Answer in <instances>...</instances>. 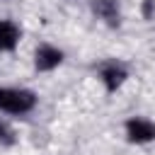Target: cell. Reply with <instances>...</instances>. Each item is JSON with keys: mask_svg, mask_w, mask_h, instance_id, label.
Listing matches in <instances>:
<instances>
[{"mask_svg": "<svg viewBox=\"0 0 155 155\" xmlns=\"http://www.w3.org/2000/svg\"><path fill=\"white\" fill-rule=\"evenodd\" d=\"M61 61H63V53L53 46H41L36 51V68L39 70H53Z\"/></svg>", "mask_w": 155, "mask_h": 155, "instance_id": "3957f363", "label": "cell"}, {"mask_svg": "<svg viewBox=\"0 0 155 155\" xmlns=\"http://www.w3.org/2000/svg\"><path fill=\"white\" fill-rule=\"evenodd\" d=\"M36 104V97L29 90H12V87H0V109L10 114H24Z\"/></svg>", "mask_w": 155, "mask_h": 155, "instance_id": "6da1fadb", "label": "cell"}, {"mask_svg": "<svg viewBox=\"0 0 155 155\" xmlns=\"http://www.w3.org/2000/svg\"><path fill=\"white\" fill-rule=\"evenodd\" d=\"M19 41V29L12 22L0 19V51H12Z\"/></svg>", "mask_w": 155, "mask_h": 155, "instance_id": "5b68a950", "label": "cell"}, {"mask_svg": "<svg viewBox=\"0 0 155 155\" xmlns=\"http://www.w3.org/2000/svg\"><path fill=\"white\" fill-rule=\"evenodd\" d=\"M126 133L133 143H148V140L155 138V124L148 121V119H128Z\"/></svg>", "mask_w": 155, "mask_h": 155, "instance_id": "7a4b0ae2", "label": "cell"}, {"mask_svg": "<svg viewBox=\"0 0 155 155\" xmlns=\"http://www.w3.org/2000/svg\"><path fill=\"white\" fill-rule=\"evenodd\" d=\"M99 78H102V82L107 85V90H116V87L124 82L126 70H124L121 65H116V63H109V65H104V68H102Z\"/></svg>", "mask_w": 155, "mask_h": 155, "instance_id": "277c9868", "label": "cell"}, {"mask_svg": "<svg viewBox=\"0 0 155 155\" xmlns=\"http://www.w3.org/2000/svg\"><path fill=\"white\" fill-rule=\"evenodd\" d=\"M94 12L102 17V19H107V22H119V7H116V2L114 0H97L94 2Z\"/></svg>", "mask_w": 155, "mask_h": 155, "instance_id": "8992f818", "label": "cell"}, {"mask_svg": "<svg viewBox=\"0 0 155 155\" xmlns=\"http://www.w3.org/2000/svg\"><path fill=\"white\" fill-rule=\"evenodd\" d=\"M12 140H15V136H12L10 126H7L5 121H0V145H10Z\"/></svg>", "mask_w": 155, "mask_h": 155, "instance_id": "52a82bcc", "label": "cell"}, {"mask_svg": "<svg viewBox=\"0 0 155 155\" xmlns=\"http://www.w3.org/2000/svg\"><path fill=\"white\" fill-rule=\"evenodd\" d=\"M153 7H155V0H145V7H143L145 17H153Z\"/></svg>", "mask_w": 155, "mask_h": 155, "instance_id": "ba28073f", "label": "cell"}]
</instances>
